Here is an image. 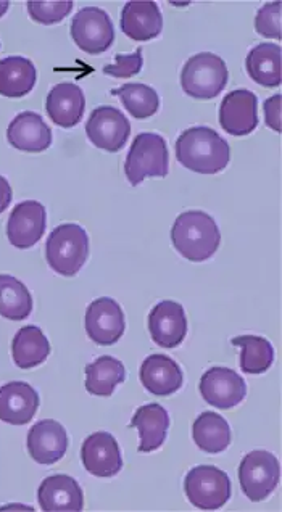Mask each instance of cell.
Instances as JSON below:
<instances>
[{
    "mask_svg": "<svg viewBox=\"0 0 282 512\" xmlns=\"http://www.w3.org/2000/svg\"><path fill=\"white\" fill-rule=\"evenodd\" d=\"M12 195V187H10L9 181L4 176H0V215L10 207Z\"/></svg>",
    "mask_w": 282,
    "mask_h": 512,
    "instance_id": "36",
    "label": "cell"
},
{
    "mask_svg": "<svg viewBox=\"0 0 282 512\" xmlns=\"http://www.w3.org/2000/svg\"><path fill=\"white\" fill-rule=\"evenodd\" d=\"M192 437L200 450L216 455L231 445V427L223 416L207 411L195 419Z\"/></svg>",
    "mask_w": 282,
    "mask_h": 512,
    "instance_id": "27",
    "label": "cell"
},
{
    "mask_svg": "<svg viewBox=\"0 0 282 512\" xmlns=\"http://www.w3.org/2000/svg\"><path fill=\"white\" fill-rule=\"evenodd\" d=\"M39 409V395L26 382H9L0 387V421L25 426Z\"/></svg>",
    "mask_w": 282,
    "mask_h": 512,
    "instance_id": "18",
    "label": "cell"
},
{
    "mask_svg": "<svg viewBox=\"0 0 282 512\" xmlns=\"http://www.w3.org/2000/svg\"><path fill=\"white\" fill-rule=\"evenodd\" d=\"M265 118L268 128L273 129L276 133H281V95H273L270 99H266Z\"/></svg>",
    "mask_w": 282,
    "mask_h": 512,
    "instance_id": "35",
    "label": "cell"
},
{
    "mask_svg": "<svg viewBox=\"0 0 282 512\" xmlns=\"http://www.w3.org/2000/svg\"><path fill=\"white\" fill-rule=\"evenodd\" d=\"M129 427L139 430V437H141L139 451L141 453L158 450L165 443L166 432L170 427L168 411L157 403L142 406L137 409Z\"/></svg>",
    "mask_w": 282,
    "mask_h": 512,
    "instance_id": "24",
    "label": "cell"
},
{
    "mask_svg": "<svg viewBox=\"0 0 282 512\" xmlns=\"http://www.w3.org/2000/svg\"><path fill=\"white\" fill-rule=\"evenodd\" d=\"M47 226L46 207L36 200H26L13 208L7 223V237L13 247H34L44 236Z\"/></svg>",
    "mask_w": 282,
    "mask_h": 512,
    "instance_id": "11",
    "label": "cell"
},
{
    "mask_svg": "<svg viewBox=\"0 0 282 512\" xmlns=\"http://www.w3.org/2000/svg\"><path fill=\"white\" fill-rule=\"evenodd\" d=\"M281 2H270L258 10L255 18V29L263 38H273L281 41Z\"/></svg>",
    "mask_w": 282,
    "mask_h": 512,
    "instance_id": "33",
    "label": "cell"
},
{
    "mask_svg": "<svg viewBox=\"0 0 282 512\" xmlns=\"http://www.w3.org/2000/svg\"><path fill=\"white\" fill-rule=\"evenodd\" d=\"M33 311V297L23 282L0 274V316L9 321H25Z\"/></svg>",
    "mask_w": 282,
    "mask_h": 512,
    "instance_id": "29",
    "label": "cell"
},
{
    "mask_svg": "<svg viewBox=\"0 0 282 512\" xmlns=\"http://www.w3.org/2000/svg\"><path fill=\"white\" fill-rule=\"evenodd\" d=\"M7 139L13 149L26 153H39L52 145V131L38 113L21 112L9 124Z\"/></svg>",
    "mask_w": 282,
    "mask_h": 512,
    "instance_id": "17",
    "label": "cell"
},
{
    "mask_svg": "<svg viewBox=\"0 0 282 512\" xmlns=\"http://www.w3.org/2000/svg\"><path fill=\"white\" fill-rule=\"evenodd\" d=\"M220 124L231 136L252 134L258 128L257 95L247 89L229 92L221 102Z\"/></svg>",
    "mask_w": 282,
    "mask_h": 512,
    "instance_id": "12",
    "label": "cell"
},
{
    "mask_svg": "<svg viewBox=\"0 0 282 512\" xmlns=\"http://www.w3.org/2000/svg\"><path fill=\"white\" fill-rule=\"evenodd\" d=\"M142 65H144L142 49H136L134 54L117 55L115 62L104 68V73L112 78H131L141 73Z\"/></svg>",
    "mask_w": 282,
    "mask_h": 512,
    "instance_id": "34",
    "label": "cell"
},
{
    "mask_svg": "<svg viewBox=\"0 0 282 512\" xmlns=\"http://www.w3.org/2000/svg\"><path fill=\"white\" fill-rule=\"evenodd\" d=\"M73 2L71 0H59V2H36V0H30L26 7H28V13L39 25H55L70 15L73 10Z\"/></svg>",
    "mask_w": 282,
    "mask_h": 512,
    "instance_id": "32",
    "label": "cell"
},
{
    "mask_svg": "<svg viewBox=\"0 0 282 512\" xmlns=\"http://www.w3.org/2000/svg\"><path fill=\"white\" fill-rule=\"evenodd\" d=\"M126 379V369L117 358L100 356L86 366V389L96 397H112L118 385Z\"/></svg>",
    "mask_w": 282,
    "mask_h": 512,
    "instance_id": "28",
    "label": "cell"
},
{
    "mask_svg": "<svg viewBox=\"0 0 282 512\" xmlns=\"http://www.w3.org/2000/svg\"><path fill=\"white\" fill-rule=\"evenodd\" d=\"M38 501L46 512L83 511L84 508L83 490L70 475H50L44 479L38 490Z\"/></svg>",
    "mask_w": 282,
    "mask_h": 512,
    "instance_id": "19",
    "label": "cell"
},
{
    "mask_svg": "<svg viewBox=\"0 0 282 512\" xmlns=\"http://www.w3.org/2000/svg\"><path fill=\"white\" fill-rule=\"evenodd\" d=\"M89 256L88 232L79 224H62L50 232L46 244V258L50 269L60 276L79 273Z\"/></svg>",
    "mask_w": 282,
    "mask_h": 512,
    "instance_id": "3",
    "label": "cell"
},
{
    "mask_svg": "<svg viewBox=\"0 0 282 512\" xmlns=\"http://www.w3.org/2000/svg\"><path fill=\"white\" fill-rule=\"evenodd\" d=\"M38 71L30 58L7 57L0 60V95L20 99L33 91Z\"/></svg>",
    "mask_w": 282,
    "mask_h": 512,
    "instance_id": "25",
    "label": "cell"
},
{
    "mask_svg": "<svg viewBox=\"0 0 282 512\" xmlns=\"http://www.w3.org/2000/svg\"><path fill=\"white\" fill-rule=\"evenodd\" d=\"M171 242L186 260L200 263L215 255L220 248L221 234L215 219L204 211H186L176 218L171 229Z\"/></svg>",
    "mask_w": 282,
    "mask_h": 512,
    "instance_id": "2",
    "label": "cell"
},
{
    "mask_svg": "<svg viewBox=\"0 0 282 512\" xmlns=\"http://www.w3.org/2000/svg\"><path fill=\"white\" fill-rule=\"evenodd\" d=\"M12 355L18 368H36L49 358V340L38 326L23 327L13 337Z\"/></svg>",
    "mask_w": 282,
    "mask_h": 512,
    "instance_id": "26",
    "label": "cell"
},
{
    "mask_svg": "<svg viewBox=\"0 0 282 512\" xmlns=\"http://www.w3.org/2000/svg\"><path fill=\"white\" fill-rule=\"evenodd\" d=\"M149 331L158 347L176 348L187 334V318L183 306L165 300L149 314Z\"/></svg>",
    "mask_w": 282,
    "mask_h": 512,
    "instance_id": "15",
    "label": "cell"
},
{
    "mask_svg": "<svg viewBox=\"0 0 282 512\" xmlns=\"http://www.w3.org/2000/svg\"><path fill=\"white\" fill-rule=\"evenodd\" d=\"M71 38L86 54H104L115 41V28L107 12L97 7H84L71 21Z\"/></svg>",
    "mask_w": 282,
    "mask_h": 512,
    "instance_id": "8",
    "label": "cell"
},
{
    "mask_svg": "<svg viewBox=\"0 0 282 512\" xmlns=\"http://www.w3.org/2000/svg\"><path fill=\"white\" fill-rule=\"evenodd\" d=\"M281 466L270 451L255 450L242 459L239 482L242 492L253 503L263 501L278 487Z\"/></svg>",
    "mask_w": 282,
    "mask_h": 512,
    "instance_id": "7",
    "label": "cell"
},
{
    "mask_svg": "<svg viewBox=\"0 0 282 512\" xmlns=\"http://www.w3.org/2000/svg\"><path fill=\"white\" fill-rule=\"evenodd\" d=\"M68 450L67 430L52 419L34 424L28 434V451L36 463L50 466L65 456Z\"/></svg>",
    "mask_w": 282,
    "mask_h": 512,
    "instance_id": "16",
    "label": "cell"
},
{
    "mask_svg": "<svg viewBox=\"0 0 282 512\" xmlns=\"http://www.w3.org/2000/svg\"><path fill=\"white\" fill-rule=\"evenodd\" d=\"M86 99L81 87L73 83H60L50 89L46 100L47 115L60 128H75L83 118Z\"/></svg>",
    "mask_w": 282,
    "mask_h": 512,
    "instance_id": "20",
    "label": "cell"
},
{
    "mask_svg": "<svg viewBox=\"0 0 282 512\" xmlns=\"http://www.w3.org/2000/svg\"><path fill=\"white\" fill-rule=\"evenodd\" d=\"M234 347H241V369L245 374H263L274 361V348L268 340L257 335H241L233 339Z\"/></svg>",
    "mask_w": 282,
    "mask_h": 512,
    "instance_id": "30",
    "label": "cell"
},
{
    "mask_svg": "<svg viewBox=\"0 0 282 512\" xmlns=\"http://www.w3.org/2000/svg\"><path fill=\"white\" fill-rule=\"evenodd\" d=\"M178 162L199 174H218L229 165L231 147L220 134L207 126L184 131L176 141Z\"/></svg>",
    "mask_w": 282,
    "mask_h": 512,
    "instance_id": "1",
    "label": "cell"
},
{
    "mask_svg": "<svg viewBox=\"0 0 282 512\" xmlns=\"http://www.w3.org/2000/svg\"><path fill=\"white\" fill-rule=\"evenodd\" d=\"M141 382L155 397H168L183 385V371L165 355H150L141 366Z\"/></svg>",
    "mask_w": 282,
    "mask_h": 512,
    "instance_id": "22",
    "label": "cell"
},
{
    "mask_svg": "<svg viewBox=\"0 0 282 512\" xmlns=\"http://www.w3.org/2000/svg\"><path fill=\"white\" fill-rule=\"evenodd\" d=\"M281 63V47L271 42H263L250 50L245 60V68L253 83L273 89L281 86Z\"/></svg>",
    "mask_w": 282,
    "mask_h": 512,
    "instance_id": "23",
    "label": "cell"
},
{
    "mask_svg": "<svg viewBox=\"0 0 282 512\" xmlns=\"http://www.w3.org/2000/svg\"><path fill=\"white\" fill-rule=\"evenodd\" d=\"M81 459L86 471L96 477H115L123 469L120 446L112 434L96 432L84 440Z\"/></svg>",
    "mask_w": 282,
    "mask_h": 512,
    "instance_id": "14",
    "label": "cell"
},
{
    "mask_svg": "<svg viewBox=\"0 0 282 512\" xmlns=\"http://www.w3.org/2000/svg\"><path fill=\"white\" fill-rule=\"evenodd\" d=\"M9 7L10 2H7V0H2V2H0V17H4L5 12L9 10Z\"/></svg>",
    "mask_w": 282,
    "mask_h": 512,
    "instance_id": "37",
    "label": "cell"
},
{
    "mask_svg": "<svg viewBox=\"0 0 282 512\" xmlns=\"http://www.w3.org/2000/svg\"><path fill=\"white\" fill-rule=\"evenodd\" d=\"M200 393L208 405L231 409L247 395V385L237 372L229 368H212L200 379Z\"/></svg>",
    "mask_w": 282,
    "mask_h": 512,
    "instance_id": "13",
    "label": "cell"
},
{
    "mask_svg": "<svg viewBox=\"0 0 282 512\" xmlns=\"http://www.w3.org/2000/svg\"><path fill=\"white\" fill-rule=\"evenodd\" d=\"M229 71L223 58L212 52H200L184 63L181 87L197 100L215 99L228 84Z\"/></svg>",
    "mask_w": 282,
    "mask_h": 512,
    "instance_id": "4",
    "label": "cell"
},
{
    "mask_svg": "<svg viewBox=\"0 0 282 512\" xmlns=\"http://www.w3.org/2000/svg\"><path fill=\"white\" fill-rule=\"evenodd\" d=\"M112 95H118L129 115L134 116L137 120H147L150 116H154L160 108L157 92L147 84H125L120 89H113Z\"/></svg>",
    "mask_w": 282,
    "mask_h": 512,
    "instance_id": "31",
    "label": "cell"
},
{
    "mask_svg": "<svg viewBox=\"0 0 282 512\" xmlns=\"http://www.w3.org/2000/svg\"><path fill=\"white\" fill-rule=\"evenodd\" d=\"M86 134L97 149L110 153L120 152L129 141L131 124L118 108L105 105L96 108L89 116Z\"/></svg>",
    "mask_w": 282,
    "mask_h": 512,
    "instance_id": "9",
    "label": "cell"
},
{
    "mask_svg": "<svg viewBox=\"0 0 282 512\" xmlns=\"http://www.w3.org/2000/svg\"><path fill=\"white\" fill-rule=\"evenodd\" d=\"M170 157L166 141L160 134L142 133L136 137L126 157L125 174L131 186H139L146 178H166Z\"/></svg>",
    "mask_w": 282,
    "mask_h": 512,
    "instance_id": "5",
    "label": "cell"
},
{
    "mask_svg": "<svg viewBox=\"0 0 282 512\" xmlns=\"http://www.w3.org/2000/svg\"><path fill=\"white\" fill-rule=\"evenodd\" d=\"M120 25L133 41H152L162 33V12L155 2H128L121 12Z\"/></svg>",
    "mask_w": 282,
    "mask_h": 512,
    "instance_id": "21",
    "label": "cell"
},
{
    "mask_svg": "<svg viewBox=\"0 0 282 512\" xmlns=\"http://www.w3.org/2000/svg\"><path fill=\"white\" fill-rule=\"evenodd\" d=\"M187 498L205 511L223 508L231 498V480L228 474L215 466H197L184 480Z\"/></svg>",
    "mask_w": 282,
    "mask_h": 512,
    "instance_id": "6",
    "label": "cell"
},
{
    "mask_svg": "<svg viewBox=\"0 0 282 512\" xmlns=\"http://www.w3.org/2000/svg\"><path fill=\"white\" fill-rule=\"evenodd\" d=\"M125 313L113 298H97L86 311V332L100 347L115 345L125 334Z\"/></svg>",
    "mask_w": 282,
    "mask_h": 512,
    "instance_id": "10",
    "label": "cell"
}]
</instances>
